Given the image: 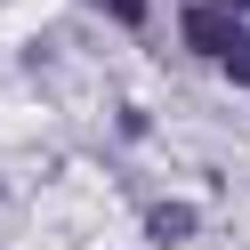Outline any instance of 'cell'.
Listing matches in <instances>:
<instances>
[{"mask_svg": "<svg viewBox=\"0 0 250 250\" xmlns=\"http://www.w3.org/2000/svg\"><path fill=\"white\" fill-rule=\"evenodd\" d=\"M218 65H226V81H250V33H242V41H234V49H226V57H218Z\"/></svg>", "mask_w": 250, "mask_h": 250, "instance_id": "3957f363", "label": "cell"}, {"mask_svg": "<svg viewBox=\"0 0 250 250\" xmlns=\"http://www.w3.org/2000/svg\"><path fill=\"white\" fill-rule=\"evenodd\" d=\"M97 8H105V17H121V24H137V17H146V0H97Z\"/></svg>", "mask_w": 250, "mask_h": 250, "instance_id": "277c9868", "label": "cell"}, {"mask_svg": "<svg viewBox=\"0 0 250 250\" xmlns=\"http://www.w3.org/2000/svg\"><path fill=\"white\" fill-rule=\"evenodd\" d=\"M218 8H250V0H218Z\"/></svg>", "mask_w": 250, "mask_h": 250, "instance_id": "5b68a950", "label": "cell"}, {"mask_svg": "<svg viewBox=\"0 0 250 250\" xmlns=\"http://www.w3.org/2000/svg\"><path fill=\"white\" fill-rule=\"evenodd\" d=\"M146 234L153 242H186V234H194V210H186V202H162V210L146 218Z\"/></svg>", "mask_w": 250, "mask_h": 250, "instance_id": "7a4b0ae2", "label": "cell"}, {"mask_svg": "<svg viewBox=\"0 0 250 250\" xmlns=\"http://www.w3.org/2000/svg\"><path fill=\"white\" fill-rule=\"evenodd\" d=\"M242 33L250 24H234V8H218V0H194V8H186V49L194 57H226Z\"/></svg>", "mask_w": 250, "mask_h": 250, "instance_id": "6da1fadb", "label": "cell"}]
</instances>
